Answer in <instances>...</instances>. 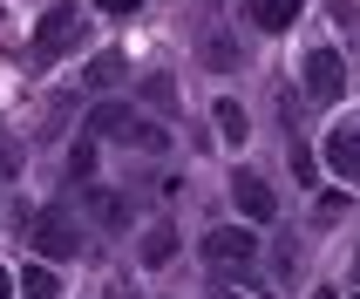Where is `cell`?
Returning a JSON list of instances; mask_svg holds the SVG:
<instances>
[{
  "label": "cell",
  "mask_w": 360,
  "mask_h": 299,
  "mask_svg": "<svg viewBox=\"0 0 360 299\" xmlns=\"http://www.w3.org/2000/svg\"><path fill=\"white\" fill-rule=\"evenodd\" d=\"M89 136H116V143H129V150H163V122H143L136 109H122V102H102L96 116H89Z\"/></svg>",
  "instance_id": "cell-1"
},
{
  "label": "cell",
  "mask_w": 360,
  "mask_h": 299,
  "mask_svg": "<svg viewBox=\"0 0 360 299\" xmlns=\"http://www.w3.org/2000/svg\"><path fill=\"white\" fill-rule=\"evenodd\" d=\"M89 211H96V224H129V204L109 191H89Z\"/></svg>",
  "instance_id": "cell-11"
},
{
  "label": "cell",
  "mask_w": 360,
  "mask_h": 299,
  "mask_svg": "<svg viewBox=\"0 0 360 299\" xmlns=\"http://www.w3.org/2000/svg\"><path fill=\"white\" fill-rule=\"evenodd\" d=\"M177 259V231H170V224H150V231H143V265H170Z\"/></svg>",
  "instance_id": "cell-9"
},
{
  "label": "cell",
  "mask_w": 360,
  "mask_h": 299,
  "mask_svg": "<svg viewBox=\"0 0 360 299\" xmlns=\"http://www.w3.org/2000/svg\"><path fill=\"white\" fill-rule=\"evenodd\" d=\"M231 204H238V211H245L252 224H265L272 211H279V204H272V191H265L259 177H231Z\"/></svg>",
  "instance_id": "cell-7"
},
{
  "label": "cell",
  "mask_w": 360,
  "mask_h": 299,
  "mask_svg": "<svg viewBox=\"0 0 360 299\" xmlns=\"http://www.w3.org/2000/svg\"><path fill=\"white\" fill-rule=\"evenodd\" d=\"M211 116H218V129H224V143H245L252 136V122H245V109L231 96H218V109H211Z\"/></svg>",
  "instance_id": "cell-10"
},
{
  "label": "cell",
  "mask_w": 360,
  "mask_h": 299,
  "mask_svg": "<svg viewBox=\"0 0 360 299\" xmlns=\"http://www.w3.org/2000/svg\"><path fill=\"white\" fill-rule=\"evenodd\" d=\"M68 170H75V177H89V170H96V150H89V143H75V157H68Z\"/></svg>",
  "instance_id": "cell-13"
},
{
  "label": "cell",
  "mask_w": 360,
  "mask_h": 299,
  "mask_svg": "<svg viewBox=\"0 0 360 299\" xmlns=\"http://www.w3.org/2000/svg\"><path fill=\"white\" fill-rule=\"evenodd\" d=\"M204 265L224 272V279H252V265H259V238L245 231V224H224L204 238Z\"/></svg>",
  "instance_id": "cell-2"
},
{
  "label": "cell",
  "mask_w": 360,
  "mask_h": 299,
  "mask_svg": "<svg viewBox=\"0 0 360 299\" xmlns=\"http://www.w3.org/2000/svg\"><path fill=\"white\" fill-rule=\"evenodd\" d=\"M0 299H14V272L7 265H0Z\"/></svg>",
  "instance_id": "cell-16"
},
{
  "label": "cell",
  "mask_w": 360,
  "mask_h": 299,
  "mask_svg": "<svg viewBox=\"0 0 360 299\" xmlns=\"http://www.w3.org/2000/svg\"><path fill=\"white\" fill-rule=\"evenodd\" d=\"M129 7H136V0H102V14H129Z\"/></svg>",
  "instance_id": "cell-15"
},
{
  "label": "cell",
  "mask_w": 360,
  "mask_h": 299,
  "mask_svg": "<svg viewBox=\"0 0 360 299\" xmlns=\"http://www.w3.org/2000/svg\"><path fill=\"white\" fill-rule=\"evenodd\" d=\"M326 170L360 191V116H340L333 129H326Z\"/></svg>",
  "instance_id": "cell-5"
},
{
  "label": "cell",
  "mask_w": 360,
  "mask_h": 299,
  "mask_svg": "<svg viewBox=\"0 0 360 299\" xmlns=\"http://www.w3.org/2000/svg\"><path fill=\"white\" fill-rule=\"evenodd\" d=\"M300 82H306V102H340V89H347V61L333 55V48H313V55L300 61Z\"/></svg>",
  "instance_id": "cell-4"
},
{
  "label": "cell",
  "mask_w": 360,
  "mask_h": 299,
  "mask_svg": "<svg viewBox=\"0 0 360 299\" xmlns=\"http://www.w3.org/2000/svg\"><path fill=\"white\" fill-rule=\"evenodd\" d=\"M20 293L27 299H55V272H48V265H27V272H20Z\"/></svg>",
  "instance_id": "cell-12"
},
{
  "label": "cell",
  "mask_w": 360,
  "mask_h": 299,
  "mask_svg": "<svg viewBox=\"0 0 360 299\" xmlns=\"http://www.w3.org/2000/svg\"><path fill=\"white\" fill-rule=\"evenodd\" d=\"M75 41H82V14H75V7H48V14H41V27H34V55L41 61L68 55Z\"/></svg>",
  "instance_id": "cell-6"
},
{
  "label": "cell",
  "mask_w": 360,
  "mask_h": 299,
  "mask_svg": "<svg viewBox=\"0 0 360 299\" xmlns=\"http://www.w3.org/2000/svg\"><path fill=\"white\" fill-rule=\"evenodd\" d=\"M204 55L218 61V68H231V61H238V48H231V41H224V34H218V41H211V48H204Z\"/></svg>",
  "instance_id": "cell-14"
},
{
  "label": "cell",
  "mask_w": 360,
  "mask_h": 299,
  "mask_svg": "<svg viewBox=\"0 0 360 299\" xmlns=\"http://www.w3.org/2000/svg\"><path fill=\"white\" fill-rule=\"evenodd\" d=\"M27 245H34L41 259H75V252H82V231H75L68 211H34V218H27Z\"/></svg>",
  "instance_id": "cell-3"
},
{
  "label": "cell",
  "mask_w": 360,
  "mask_h": 299,
  "mask_svg": "<svg viewBox=\"0 0 360 299\" xmlns=\"http://www.w3.org/2000/svg\"><path fill=\"white\" fill-rule=\"evenodd\" d=\"M292 14H300V0H245V20H252V27H265V34L292 27Z\"/></svg>",
  "instance_id": "cell-8"
}]
</instances>
